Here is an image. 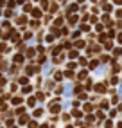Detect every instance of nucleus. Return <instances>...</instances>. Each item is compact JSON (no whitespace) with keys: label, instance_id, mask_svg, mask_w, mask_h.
Here are the masks:
<instances>
[{"label":"nucleus","instance_id":"11","mask_svg":"<svg viewBox=\"0 0 122 128\" xmlns=\"http://www.w3.org/2000/svg\"><path fill=\"white\" fill-rule=\"evenodd\" d=\"M75 9H77V5H75V4H72V5H70V7H68V13H74V11H75Z\"/></svg>","mask_w":122,"mask_h":128},{"label":"nucleus","instance_id":"23","mask_svg":"<svg viewBox=\"0 0 122 128\" xmlns=\"http://www.w3.org/2000/svg\"><path fill=\"white\" fill-rule=\"evenodd\" d=\"M16 2H18V4H23V2H25V0H16Z\"/></svg>","mask_w":122,"mask_h":128},{"label":"nucleus","instance_id":"3","mask_svg":"<svg viewBox=\"0 0 122 128\" xmlns=\"http://www.w3.org/2000/svg\"><path fill=\"white\" fill-rule=\"evenodd\" d=\"M14 61H16V63H22V61H23V56H22V54H16V56H14Z\"/></svg>","mask_w":122,"mask_h":128},{"label":"nucleus","instance_id":"5","mask_svg":"<svg viewBox=\"0 0 122 128\" xmlns=\"http://www.w3.org/2000/svg\"><path fill=\"white\" fill-rule=\"evenodd\" d=\"M41 7H43V9H49V0H41Z\"/></svg>","mask_w":122,"mask_h":128},{"label":"nucleus","instance_id":"21","mask_svg":"<svg viewBox=\"0 0 122 128\" xmlns=\"http://www.w3.org/2000/svg\"><path fill=\"white\" fill-rule=\"evenodd\" d=\"M117 16H118V18H122V11H120V9L117 11Z\"/></svg>","mask_w":122,"mask_h":128},{"label":"nucleus","instance_id":"9","mask_svg":"<svg viewBox=\"0 0 122 128\" xmlns=\"http://www.w3.org/2000/svg\"><path fill=\"white\" fill-rule=\"evenodd\" d=\"M75 47H77V49H81V47H84V41H83V40H79L77 43H75Z\"/></svg>","mask_w":122,"mask_h":128},{"label":"nucleus","instance_id":"19","mask_svg":"<svg viewBox=\"0 0 122 128\" xmlns=\"http://www.w3.org/2000/svg\"><path fill=\"white\" fill-rule=\"evenodd\" d=\"M56 25H63V18H57V20H56Z\"/></svg>","mask_w":122,"mask_h":128},{"label":"nucleus","instance_id":"24","mask_svg":"<svg viewBox=\"0 0 122 128\" xmlns=\"http://www.w3.org/2000/svg\"><path fill=\"white\" fill-rule=\"evenodd\" d=\"M0 36H2V31H0Z\"/></svg>","mask_w":122,"mask_h":128},{"label":"nucleus","instance_id":"8","mask_svg":"<svg viewBox=\"0 0 122 128\" xmlns=\"http://www.w3.org/2000/svg\"><path fill=\"white\" fill-rule=\"evenodd\" d=\"M68 22H70V24H75V22H77V16H75V15H72V16L68 18Z\"/></svg>","mask_w":122,"mask_h":128},{"label":"nucleus","instance_id":"10","mask_svg":"<svg viewBox=\"0 0 122 128\" xmlns=\"http://www.w3.org/2000/svg\"><path fill=\"white\" fill-rule=\"evenodd\" d=\"M86 78V70H81V72H79V79H84Z\"/></svg>","mask_w":122,"mask_h":128},{"label":"nucleus","instance_id":"13","mask_svg":"<svg viewBox=\"0 0 122 128\" xmlns=\"http://www.w3.org/2000/svg\"><path fill=\"white\" fill-rule=\"evenodd\" d=\"M104 11L110 13V11H111V5H110V4H104Z\"/></svg>","mask_w":122,"mask_h":128},{"label":"nucleus","instance_id":"17","mask_svg":"<svg viewBox=\"0 0 122 128\" xmlns=\"http://www.w3.org/2000/svg\"><path fill=\"white\" fill-rule=\"evenodd\" d=\"M34 103H36V99H34V97L29 99V105H31V107H34Z\"/></svg>","mask_w":122,"mask_h":128},{"label":"nucleus","instance_id":"15","mask_svg":"<svg viewBox=\"0 0 122 128\" xmlns=\"http://www.w3.org/2000/svg\"><path fill=\"white\" fill-rule=\"evenodd\" d=\"M14 5H16V2H13V0H9V2H7V7H14Z\"/></svg>","mask_w":122,"mask_h":128},{"label":"nucleus","instance_id":"20","mask_svg":"<svg viewBox=\"0 0 122 128\" xmlns=\"http://www.w3.org/2000/svg\"><path fill=\"white\" fill-rule=\"evenodd\" d=\"M113 2H115L117 5H122V0H113Z\"/></svg>","mask_w":122,"mask_h":128},{"label":"nucleus","instance_id":"7","mask_svg":"<svg viewBox=\"0 0 122 128\" xmlns=\"http://www.w3.org/2000/svg\"><path fill=\"white\" fill-rule=\"evenodd\" d=\"M27 74H29V76L34 74V67H33V65H29V67H27Z\"/></svg>","mask_w":122,"mask_h":128},{"label":"nucleus","instance_id":"25","mask_svg":"<svg viewBox=\"0 0 122 128\" xmlns=\"http://www.w3.org/2000/svg\"><path fill=\"white\" fill-rule=\"evenodd\" d=\"M92 2H95V0H92Z\"/></svg>","mask_w":122,"mask_h":128},{"label":"nucleus","instance_id":"22","mask_svg":"<svg viewBox=\"0 0 122 128\" xmlns=\"http://www.w3.org/2000/svg\"><path fill=\"white\" fill-rule=\"evenodd\" d=\"M118 41H120V43H122V33L118 34Z\"/></svg>","mask_w":122,"mask_h":128},{"label":"nucleus","instance_id":"14","mask_svg":"<svg viewBox=\"0 0 122 128\" xmlns=\"http://www.w3.org/2000/svg\"><path fill=\"white\" fill-rule=\"evenodd\" d=\"M50 110H52V112H57V110H59V105H57V103H54V107L50 108Z\"/></svg>","mask_w":122,"mask_h":128},{"label":"nucleus","instance_id":"2","mask_svg":"<svg viewBox=\"0 0 122 128\" xmlns=\"http://www.w3.org/2000/svg\"><path fill=\"white\" fill-rule=\"evenodd\" d=\"M104 88H106V87L102 85V83H99V85H95V90H97V92H106Z\"/></svg>","mask_w":122,"mask_h":128},{"label":"nucleus","instance_id":"6","mask_svg":"<svg viewBox=\"0 0 122 128\" xmlns=\"http://www.w3.org/2000/svg\"><path fill=\"white\" fill-rule=\"evenodd\" d=\"M97 65H99V63L95 61V60H92V61H90V69H97Z\"/></svg>","mask_w":122,"mask_h":128},{"label":"nucleus","instance_id":"16","mask_svg":"<svg viewBox=\"0 0 122 128\" xmlns=\"http://www.w3.org/2000/svg\"><path fill=\"white\" fill-rule=\"evenodd\" d=\"M13 103H14V105H20L22 99H20V97H14V99H13Z\"/></svg>","mask_w":122,"mask_h":128},{"label":"nucleus","instance_id":"12","mask_svg":"<svg viewBox=\"0 0 122 128\" xmlns=\"http://www.w3.org/2000/svg\"><path fill=\"white\" fill-rule=\"evenodd\" d=\"M25 22H27V20H25V16H20V18H18V24H20V25H23Z\"/></svg>","mask_w":122,"mask_h":128},{"label":"nucleus","instance_id":"18","mask_svg":"<svg viewBox=\"0 0 122 128\" xmlns=\"http://www.w3.org/2000/svg\"><path fill=\"white\" fill-rule=\"evenodd\" d=\"M88 20L92 22V24H95V22H97V18H95V16H88Z\"/></svg>","mask_w":122,"mask_h":128},{"label":"nucleus","instance_id":"1","mask_svg":"<svg viewBox=\"0 0 122 128\" xmlns=\"http://www.w3.org/2000/svg\"><path fill=\"white\" fill-rule=\"evenodd\" d=\"M33 16H34V18H40V16H41V9H38V7L33 9Z\"/></svg>","mask_w":122,"mask_h":128},{"label":"nucleus","instance_id":"4","mask_svg":"<svg viewBox=\"0 0 122 128\" xmlns=\"http://www.w3.org/2000/svg\"><path fill=\"white\" fill-rule=\"evenodd\" d=\"M4 51L7 52V51H9V47L5 45V43H0V52H4Z\"/></svg>","mask_w":122,"mask_h":128}]
</instances>
